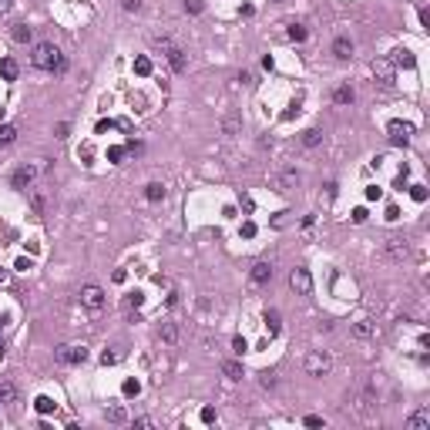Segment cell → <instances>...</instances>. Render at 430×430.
Returning <instances> with one entry per match:
<instances>
[{
    "label": "cell",
    "mask_w": 430,
    "mask_h": 430,
    "mask_svg": "<svg viewBox=\"0 0 430 430\" xmlns=\"http://www.w3.org/2000/svg\"><path fill=\"white\" fill-rule=\"evenodd\" d=\"M31 64L41 67V71H61L64 67V57H61V50L54 47V44H37L31 54Z\"/></svg>",
    "instance_id": "6da1fadb"
},
{
    "label": "cell",
    "mask_w": 430,
    "mask_h": 430,
    "mask_svg": "<svg viewBox=\"0 0 430 430\" xmlns=\"http://www.w3.org/2000/svg\"><path fill=\"white\" fill-rule=\"evenodd\" d=\"M330 366H333V360H330L326 349H313V353L306 357V373L309 376H326V373H330Z\"/></svg>",
    "instance_id": "7a4b0ae2"
},
{
    "label": "cell",
    "mask_w": 430,
    "mask_h": 430,
    "mask_svg": "<svg viewBox=\"0 0 430 430\" xmlns=\"http://www.w3.org/2000/svg\"><path fill=\"white\" fill-rule=\"evenodd\" d=\"M373 78L383 84V88H390V84L397 81V67H393L390 57H376V61H373Z\"/></svg>",
    "instance_id": "3957f363"
},
{
    "label": "cell",
    "mask_w": 430,
    "mask_h": 430,
    "mask_svg": "<svg viewBox=\"0 0 430 430\" xmlns=\"http://www.w3.org/2000/svg\"><path fill=\"white\" fill-rule=\"evenodd\" d=\"M54 360L57 363H84V360H88V349L84 346H57L54 349Z\"/></svg>",
    "instance_id": "277c9868"
},
{
    "label": "cell",
    "mask_w": 430,
    "mask_h": 430,
    "mask_svg": "<svg viewBox=\"0 0 430 430\" xmlns=\"http://www.w3.org/2000/svg\"><path fill=\"white\" fill-rule=\"evenodd\" d=\"M289 286H292V292L309 296V292H313V276H309V269H292V272H289Z\"/></svg>",
    "instance_id": "5b68a950"
},
{
    "label": "cell",
    "mask_w": 430,
    "mask_h": 430,
    "mask_svg": "<svg viewBox=\"0 0 430 430\" xmlns=\"http://www.w3.org/2000/svg\"><path fill=\"white\" fill-rule=\"evenodd\" d=\"M383 249H387V256H390V259L403 262V259H407V252H410V245H407V239H403V236H387Z\"/></svg>",
    "instance_id": "8992f818"
},
{
    "label": "cell",
    "mask_w": 430,
    "mask_h": 430,
    "mask_svg": "<svg viewBox=\"0 0 430 430\" xmlns=\"http://www.w3.org/2000/svg\"><path fill=\"white\" fill-rule=\"evenodd\" d=\"M390 141H393V145H407V141L414 138V124L410 121H390Z\"/></svg>",
    "instance_id": "52a82bcc"
},
{
    "label": "cell",
    "mask_w": 430,
    "mask_h": 430,
    "mask_svg": "<svg viewBox=\"0 0 430 430\" xmlns=\"http://www.w3.org/2000/svg\"><path fill=\"white\" fill-rule=\"evenodd\" d=\"M81 302L91 309V313H97V309L105 306V289H101V286H84V289H81Z\"/></svg>",
    "instance_id": "ba28073f"
},
{
    "label": "cell",
    "mask_w": 430,
    "mask_h": 430,
    "mask_svg": "<svg viewBox=\"0 0 430 430\" xmlns=\"http://www.w3.org/2000/svg\"><path fill=\"white\" fill-rule=\"evenodd\" d=\"M407 430H430V407H420L417 414H410Z\"/></svg>",
    "instance_id": "9c48e42d"
},
{
    "label": "cell",
    "mask_w": 430,
    "mask_h": 430,
    "mask_svg": "<svg viewBox=\"0 0 430 430\" xmlns=\"http://www.w3.org/2000/svg\"><path fill=\"white\" fill-rule=\"evenodd\" d=\"M249 279H252V286H266L269 279H272V266H269V262H256Z\"/></svg>",
    "instance_id": "30bf717a"
},
{
    "label": "cell",
    "mask_w": 430,
    "mask_h": 430,
    "mask_svg": "<svg viewBox=\"0 0 430 430\" xmlns=\"http://www.w3.org/2000/svg\"><path fill=\"white\" fill-rule=\"evenodd\" d=\"M34 179H37V168L24 165V168H17V171H14V188H27Z\"/></svg>",
    "instance_id": "8fae6325"
},
{
    "label": "cell",
    "mask_w": 430,
    "mask_h": 430,
    "mask_svg": "<svg viewBox=\"0 0 430 430\" xmlns=\"http://www.w3.org/2000/svg\"><path fill=\"white\" fill-rule=\"evenodd\" d=\"M158 340L162 343H179V323H162L158 326Z\"/></svg>",
    "instance_id": "7c38bea8"
},
{
    "label": "cell",
    "mask_w": 430,
    "mask_h": 430,
    "mask_svg": "<svg viewBox=\"0 0 430 430\" xmlns=\"http://www.w3.org/2000/svg\"><path fill=\"white\" fill-rule=\"evenodd\" d=\"M17 71H20V67H17L14 57H4V61H0V78H4V81H17Z\"/></svg>",
    "instance_id": "4fadbf2b"
},
{
    "label": "cell",
    "mask_w": 430,
    "mask_h": 430,
    "mask_svg": "<svg viewBox=\"0 0 430 430\" xmlns=\"http://www.w3.org/2000/svg\"><path fill=\"white\" fill-rule=\"evenodd\" d=\"M333 54L343 57V61L353 57V41H349V37H336V41H333Z\"/></svg>",
    "instance_id": "5bb4252c"
},
{
    "label": "cell",
    "mask_w": 430,
    "mask_h": 430,
    "mask_svg": "<svg viewBox=\"0 0 430 430\" xmlns=\"http://www.w3.org/2000/svg\"><path fill=\"white\" fill-rule=\"evenodd\" d=\"M373 333H376V326L370 323V319H360V323L353 326V336H357V340H370Z\"/></svg>",
    "instance_id": "9a60e30c"
},
{
    "label": "cell",
    "mask_w": 430,
    "mask_h": 430,
    "mask_svg": "<svg viewBox=\"0 0 430 430\" xmlns=\"http://www.w3.org/2000/svg\"><path fill=\"white\" fill-rule=\"evenodd\" d=\"M17 400V387L10 380H0V403H14Z\"/></svg>",
    "instance_id": "2e32d148"
},
{
    "label": "cell",
    "mask_w": 430,
    "mask_h": 430,
    "mask_svg": "<svg viewBox=\"0 0 430 430\" xmlns=\"http://www.w3.org/2000/svg\"><path fill=\"white\" fill-rule=\"evenodd\" d=\"M10 37H14L17 44H27V41H31V37H34V31H31V27H27V24H14V31H10Z\"/></svg>",
    "instance_id": "e0dca14e"
},
{
    "label": "cell",
    "mask_w": 430,
    "mask_h": 430,
    "mask_svg": "<svg viewBox=\"0 0 430 430\" xmlns=\"http://www.w3.org/2000/svg\"><path fill=\"white\" fill-rule=\"evenodd\" d=\"M222 373H225L229 380H242V363H236V360H225V363H222Z\"/></svg>",
    "instance_id": "ac0fdd59"
},
{
    "label": "cell",
    "mask_w": 430,
    "mask_h": 430,
    "mask_svg": "<svg viewBox=\"0 0 430 430\" xmlns=\"http://www.w3.org/2000/svg\"><path fill=\"white\" fill-rule=\"evenodd\" d=\"M319 141H323V131H319V128H306V131H302V145H306V148H316Z\"/></svg>",
    "instance_id": "d6986e66"
},
{
    "label": "cell",
    "mask_w": 430,
    "mask_h": 430,
    "mask_svg": "<svg viewBox=\"0 0 430 430\" xmlns=\"http://www.w3.org/2000/svg\"><path fill=\"white\" fill-rule=\"evenodd\" d=\"M145 198H148V202H162V198H165V185H162V182H151V185L145 188Z\"/></svg>",
    "instance_id": "ffe728a7"
},
{
    "label": "cell",
    "mask_w": 430,
    "mask_h": 430,
    "mask_svg": "<svg viewBox=\"0 0 430 430\" xmlns=\"http://www.w3.org/2000/svg\"><path fill=\"white\" fill-rule=\"evenodd\" d=\"M168 61H171L175 71H185V54H182L179 47H168Z\"/></svg>",
    "instance_id": "44dd1931"
},
{
    "label": "cell",
    "mask_w": 430,
    "mask_h": 430,
    "mask_svg": "<svg viewBox=\"0 0 430 430\" xmlns=\"http://www.w3.org/2000/svg\"><path fill=\"white\" fill-rule=\"evenodd\" d=\"M353 97H357V94H353V88H336L333 101H336V105H353Z\"/></svg>",
    "instance_id": "7402d4cb"
},
{
    "label": "cell",
    "mask_w": 430,
    "mask_h": 430,
    "mask_svg": "<svg viewBox=\"0 0 430 430\" xmlns=\"http://www.w3.org/2000/svg\"><path fill=\"white\" fill-rule=\"evenodd\" d=\"M266 330H269V336L279 333V313H276V309H269V313H266Z\"/></svg>",
    "instance_id": "603a6c76"
},
{
    "label": "cell",
    "mask_w": 430,
    "mask_h": 430,
    "mask_svg": "<svg viewBox=\"0 0 430 430\" xmlns=\"http://www.w3.org/2000/svg\"><path fill=\"white\" fill-rule=\"evenodd\" d=\"M17 138V128L14 124H0V145H10Z\"/></svg>",
    "instance_id": "cb8c5ba5"
},
{
    "label": "cell",
    "mask_w": 430,
    "mask_h": 430,
    "mask_svg": "<svg viewBox=\"0 0 430 430\" xmlns=\"http://www.w3.org/2000/svg\"><path fill=\"white\" fill-rule=\"evenodd\" d=\"M292 185H299V175L296 171H283L279 175V188H292Z\"/></svg>",
    "instance_id": "d4e9b609"
},
{
    "label": "cell",
    "mask_w": 430,
    "mask_h": 430,
    "mask_svg": "<svg viewBox=\"0 0 430 430\" xmlns=\"http://www.w3.org/2000/svg\"><path fill=\"white\" fill-rule=\"evenodd\" d=\"M108 420H111V423H124V420H128V414H124V407H111V410H108Z\"/></svg>",
    "instance_id": "484cf974"
},
{
    "label": "cell",
    "mask_w": 430,
    "mask_h": 430,
    "mask_svg": "<svg viewBox=\"0 0 430 430\" xmlns=\"http://www.w3.org/2000/svg\"><path fill=\"white\" fill-rule=\"evenodd\" d=\"M34 407H37V414H50V410H54V400H50V397H37Z\"/></svg>",
    "instance_id": "4316f807"
},
{
    "label": "cell",
    "mask_w": 430,
    "mask_h": 430,
    "mask_svg": "<svg viewBox=\"0 0 430 430\" xmlns=\"http://www.w3.org/2000/svg\"><path fill=\"white\" fill-rule=\"evenodd\" d=\"M135 71H138V74H151V61H148V57H138V61H135Z\"/></svg>",
    "instance_id": "83f0119b"
},
{
    "label": "cell",
    "mask_w": 430,
    "mask_h": 430,
    "mask_svg": "<svg viewBox=\"0 0 430 430\" xmlns=\"http://www.w3.org/2000/svg\"><path fill=\"white\" fill-rule=\"evenodd\" d=\"M138 390H141L138 380H128V383H124V397H138Z\"/></svg>",
    "instance_id": "f1b7e54d"
},
{
    "label": "cell",
    "mask_w": 430,
    "mask_h": 430,
    "mask_svg": "<svg viewBox=\"0 0 430 430\" xmlns=\"http://www.w3.org/2000/svg\"><path fill=\"white\" fill-rule=\"evenodd\" d=\"M289 37H292V41H302V37H306V27L292 24V27H289Z\"/></svg>",
    "instance_id": "f546056e"
},
{
    "label": "cell",
    "mask_w": 430,
    "mask_h": 430,
    "mask_svg": "<svg viewBox=\"0 0 430 430\" xmlns=\"http://www.w3.org/2000/svg\"><path fill=\"white\" fill-rule=\"evenodd\" d=\"M121 7L128 10V14H138V10H141V0H121Z\"/></svg>",
    "instance_id": "4dcf8cb0"
},
{
    "label": "cell",
    "mask_w": 430,
    "mask_h": 430,
    "mask_svg": "<svg viewBox=\"0 0 430 430\" xmlns=\"http://www.w3.org/2000/svg\"><path fill=\"white\" fill-rule=\"evenodd\" d=\"M232 349H236V353H245V349H249V343H245L242 336H236V340H232Z\"/></svg>",
    "instance_id": "1f68e13d"
},
{
    "label": "cell",
    "mask_w": 430,
    "mask_h": 430,
    "mask_svg": "<svg viewBox=\"0 0 430 430\" xmlns=\"http://www.w3.org/2000/svg\"><path fill=\"white\" fill-rule=\"evenodd\" d=\"M118 360H121V357H118V353H101V363H105V366L118 363Z\"/></svg>",
    "instance_id": "d6a6232c"
},
{
    "label": "cell",
    "mask_w": 430,
    "mask_h": 430,
    "mask_svg": "<svg viewBox=\"0 0 430 430\" xmlns=\"http://www.w3.org/2000/svg\"><path fill=\"white\" fill-rule=\"evenodd\" d=\"M410 195H414L417 202H423V198H427V188H423V185H414V192H410Z\"/></svg>",
    "instance_id": "836d02e7"
},
{
    "label": "cell",
    "mask_w": 430,
    "mask_h": 430,
    "mask_svg": "<svg viewBox=\"0 0 430 430\" xmlns=\"http://www.w3.org/2000/svg\"><path fill=\"white\" fill-rule=\"evenodd\" d=\"M135 427H138V430H151V427H155V423H151V420H148V417H138V420H135Z\"/></svg>",
    "instance_id": "e575fe53"
},
{
    "label": "cell",
    "mask_w": 430,
    "mask_h": 430,
    "mask_svg": "<svg viewBox=\"0 0 430 430\" xmlns=\"http://www.w3.org/2000/svg\"><path fill=\"white\" fill-rule=\"evenodd\" d=\"M306 427H323V417H316V414H309V417H306Z\"/></svg>",
    "instance_id": "d590c367"
},
{
    "label": "cell",
    "mask_w": 430,
    "mask_h": 430,
    "mask_svg": "<svg viewBox=\"0 0 430 430\" xmlns=\"http://www.w3.org/2000/svg\"><path fill=\"white\" fill-rule=\"evenodd\" d=\"M185 7L192 10V14H198V10H202V0H185Z\"/></svg>",
    "instance_id": "8d00e7d4"
},
{
    "label": "cell",
    "mask_w": 430,
    "mask_h": 430,
    "mask_svg": "<svg viewBox=\"0 0 430 430\" xmlns=\"http://www.w3.org/2000/svg\"><path fill=\"white\" fill-rule=\"evenodd\" d=\"M380 195H383V192H380L376 185H370V188H366V198H370V202H373V198H380Z\"/></svg>",
    "instance_id": "74e56055"
},
{
    "label": "cell",
    "mask_w": 430,
    "mask_h": 430,
    "mask_svg": "<svg viewBox=\"0 0 430 430\" xmlns=\"http://www.w3.org/2000/svg\"><path fill=\"white\" fill-rule=\"evenodd\" d=\"M242 236H245V239L256 236V225H252V222H245V225H242Z\"/></svg>",
    "instance_id": "f35d334b"
},
{
    "label": "cell",
    "mask_w": 430,
    "mask_h": 430,
    "mask_svg": "<svg viewBox=\"0 0 430 430\" xmlns=\"http://www.w3.org/2000/svg\"><path fill=\"white\" fill-rule=\"evenodd\" d=\"M202 420H205V423L215 420V410H212V407H205V410H202Z\"/></svg>",
    "instance_id": "ab89813d"
},
{
    "label": "cell",
    "mask_w": 430,
    "mask_h": 430,
    "mask_svg": "<svg viewBox=\"0 0 430 430\" xmlns=\"http://www.w3.org/2000/svg\"><path fill=\"white\" fill-rule=\"evenodd\" d=\"M353 222H357V225H360V222H366V209H357V212H353Z\"/></svg>",
    "instance_id": "60d3db41"
},
{
    "label": "cell",
    "mask_w": 430,
    "mask_h": 430,
    "mask_svg": "<svg viewBox=\"0 0 430 430\" xmlns=\"http://www.w3.org/2000/svg\"><path fill=\"white\" fill-rule=\"evenodd\" d=\"M276 383V373H262V387H272Z\"/></svg>",
    "instance_id": "b9f144b4"
},
{
    "label": "cell",
    "mask_w": 430,
    "mask_h": 430,
    "mask_svg": "<svg viewBox=\"0 0 430 430\" xmlns=\"http://www.w3.org/2000/svg\"><path fill=\"white\" fill-rule=\"evenodd\" d=\"M420 24H423V27H430V10H427V7L420 10Z\"/></svg>",
    "instance_id": "7bdbcfd3"
},
{
    "label": "cell",
    "mask_w": 430,
    "mask_h": 430,
    "mask_svg": "<svg viewBox=\"0 0 430 430\" xmlns=\"http://www.w3.org/2000/svg\"><path fill=\"white\" fill-rule=\"evenodd\" d=\"M10 4H14V0H0V14H7V10H10Z\"/></svg>",
    "instance_id": "ee69618b"
},
{
    "label": "cell",
    "mask_w": 430,
    "mask_h": 430,
    "mask_svg": "<svg viewBox=\"0 0 430 430\" xmlns=\"http://www.w3.org/2000/svg\"><path fill=\"white\" fill-rule=\"evenodd\" d=\"M7 283V269H0V286Z\"/></svg>",
    "instance_id": "f6af8a7d"
},
{
    "label": "cell",
    "mask_w": 430,
    "mask_h": 430,
    "mask_svg": "<svg viewBox=\"0 0 430 430\" xmlns=\"http://www.w3.org/2000/svg\"><path fill=\"white\" fill-rule=\"evenodd\" d=\"M0 357H4V343H0Z\"/></svg>",
    "instance_id": "bcb514c9"
},
{
    "label": "cell",
    "mask_w": 430,
    "mask_h": 430,
    "mask_svg": "<svg viewBox=\"0 0 430 430\" xmlns=\"http://www.w3.org/2000/svg\"><path fill=\"white\" fill-rule=\"evenodd\" d=\"M272 4H283V0H272Z\"/></svg>",
    "instance_id": "7dc6e473"
}]
</instances>
